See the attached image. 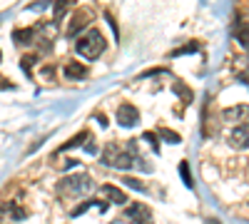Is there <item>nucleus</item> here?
Masks as SVG:
<instances>
[{
    "label": "nucleus",
    "mask_w": 249,
    "mask_h": 224,
    "mask_svg": "<svg viewBox=\"0 0 249 224\" xmlns=\"http://www.w3.org/2000/svg\"><path fill=\"white\" fill-rule=\"evenodd\" d=\"M88 192H92V179L88 172H75L57 182V194H62V197H80Z\"/></svg>",
    "instance_id": "nucleus-1"
},
{
    "label": "nucleus",
    "mask_w": 249,
    "mask_h": 224,
    "mask_svg": "<svg viewBox=\"0 0 249 224\" xmlns=\"http://www.w3.org/2000/svg\"><path fill=\"white\" fill-rule=\"evenodd\" d=\"M105 48H107V43H105V37H102L100 30H88L75 45V50L85 60H97L102 52H105Z\"/></svg>",
    "instance_id": "nucleus-2"
},
{
    "label": "nucleus",
    "mask_w": 249,
    "mask_h": 224,
    "mask_svg": "<svg viewBox=\"0 0 249 224\" xmlns=\"http://www.w3.org/2000/svg\"><path fill=\"white\" fill-rule=\"evenodd\" d=\"M100 162L107 167H115V170H130L135 165V157H132V152H124L120 145L110 142V145H105V150H102Z\"/></svg>",
    "instance_id": "nucleus-3"
},
{
    "label": "nucleus",
    "mask_w": 249,
    "mask_h": 224,
    "mask_svg": "<svg viewBox=\"0 0 249 224\" xmlns=\"http://www.w3.org/2000/svg\"><path fill=\"white\" fill-rule=\"evenodd\" d=\"M124 222H130V224H155L150 207L147 205H140V202L127 205V209H124Z\"/></svg>",
    "instance_id": "nucleus-4"
},
{
    "label": "nucleus",
    "mask_w": 249,
    "mask_h": 224,
    "mask_svg": "<svg viewBox=\"0 0 249 224\" xmlns=\"http://www.w3.org/2000/svg\"><path fill=\"white\" fill-rule=\"evenodd\" d=\"M90 23H92V13H90V10H75L70 25H68V30H65V35H68V37H75L80 30H85Z\"/></svg>",
    "instance_id": "nucleus-5"
},
{
    "label": "nucleus",
    "mask_w": 249,
    "mask_h": 224,
    "mask_svg": "<svg viewBox=\"0 0 249 224\" xmlns=\"http://www.w3.org/2000/svg\"><path fill=\"white\" fill-rule=\"evenodd\" d=\"M117 122H120V127H135L140 122V110L130 103H122L117 107Z\"/></svg>",
    "instance_id": "nucleus-6"
},
{
    "label": "nucleus",
    "mask_w": 249,
    "mask_h": 224,
    "mask_svg": "<svg viewBox=\"0 0 249 224\" xmlns=\"http://www.w3.org/2000/svg\"><path fill=\"white\" fill-rule=\"evenodd\" d=\"M227 142L232 150H247L249 147V127H232L227 132Z\"/></svg>",
    "instance_id": "nucleus-7"
},
{
    "label": "nucleus",
    "mask_w": 249,
    "mask_h": 224,
    "mask_svg": "<svg viewBox=\"0 0 249 224\" xmlns=\"http://www.w3.org/2000/svg\"><path fill=\"white\" fill-rule=\"evenodd\" d=\"M100 192L105 194V199L112 202V205H127V194H124L120 187H115V185H102Z\"/></svg>",
    "instance_id": "nucleus-8"
},
{
    "label": "nucleus",
    "mask_w": 249,
    "mask_h": 224,
    "mask_svg": "<svg viewBox=\"0 0 249 224\" xmlns=\"http://www.w3.org/2000/svg\"><path fill=\"white\" fill-rule=\"evenodd\" d=\"M234 37H237V43H239L244 50H249V23H247V20H237Z\"/></svg>",
    "instance_id": "nucleus-9"
},
{
    "label": "nucleus",
    "mask_w": 249,
    "mask_h": 224,
    "mask_svg": "<svg viewBox=\"0 0 249 224\" xmlns=\"http://www.w3.org/2000/svg\"><path fill=\"white\" fill-rule=\"evenodd\" d=\"M65 77H68V80H85V77H88V68L72 60V63L65 65Z\"/></svg>",
    "instance_id": "nucleus-10"
},
{
    "label": "nucleus",
    "mask_w": 249,
    "mask_h": 224,
    "mask_svg": "<svg viewBox=\"0 0 249 224\" xmlns=\"http://www.w3.org/2000/svg\"><path fill=\"white\" fill-rule=\"evenodd\" d=\"M247 110H249V105H237V107H230V110H224V120H230V122H242V120H247Z\"/></svg>",
    "instance_id": "nucleus-11"
},
{
    "label": "nucleus",
    "mask_w": 249,
    "mask_h": 224,
    "mask_svg": "<svg viewBox=\"0 0 249 224\" xmlns=\"http://www.w3.org/2000/svg\"><path fill=\"white\" fill-rule=\"evenodd\" d=\"M13 40H15V45H30L33 40H35V33L33 30H15L13 33Z\"/></svg>",
    "instance_id": "nucleus-12"
},
{
    "label": "nucleus",
    "mask_w": 249,
    "mask_h": 224,
    "mask_svg": "<svg viewBox=\"0 0 249 224\" xmlns=\"http://www.w3.org/2000/svg\"><path fill=\"white\" fill-rule=\"evenodd\" d=\"M85 139H90V135H88L85 130H82L80 135H75L72 139H68V142H65V145H62V147H60V152H65V150H70V147H77V145H82V142H85Z\"/></svg>",
    "instance_id": "nucleus-13"
},
{
    "label": "nucleus",
    "mask_w": 249,
    "mask_h": 224,
    "mask_svg": "<svg viewBox=\"0 0 249 224\" xmlns=\"http://www.w3.org/2000/svg\"><path fill=\"white\" fill-rule=\"evenodd\" d=\"M179 174H182V179H184L187 187L195 185V182H192V174H190V165H187V162H179Z\"/></svg>",
    "instance_id": "nucleus-14"
},
{
    "label": "nucleus",
    "mask_w": 249,
    "mask_h": 224,
    "mask_svg": "<svg viewBox=\"0 0 249 224\" xmlns=\"http://www.w3.org/2000/svg\"><path fill=\"white\" fill-rule=\"evenodd\" d=\"M122 185H127V187H132V190H137V192H144V190H147V187H144L140 179H135V177H124Z\"/></svg>",
    "instance_id": "nucleus-15"
},
{
    "label": "nucleus",
    "mask_w": 249,
    "mask_h": 224,
    "mask_svg": "<svg viewBox=\"0 0 249 224\" xmlns=\"http://www.w3.org/2000/svg\"><path fill=\"white\" fill-rule=\"evenodd\" d=\"M68 5H70V0H62V3H57V5H55V20H57V23L68 15V13H65V10H68Z\"/></svg>",
    "instance_id": "nucleus-16"
},
{
    "label": "nucleus",
    "mask_w": 249,
    "mask_h": 224,
    "mask_svg": "<svg viewBox=\"0 0 249 224\" xmlns=\"http://www.w3.org/2000/svg\"><path fill=\"white\" fill-rule=\"evenodd\" d=\"M160 137H162V139H167L170 145H177V142H179V135H175L172 130H160Z\"/></svg>",
    "instance_id": "nucleus-17"
},
{
    "label": "nucleus",
    "mask_w": 249,
    "mask_h": 224,
    "mask_svg": "<svg viewBox=\"0 0 249 224\" xmlns=\"http://www.w3.org/2000/svg\"><path fill=\"white\" fill-rule=\"evenodd\" d=\"M192 50H199V45L197 43H190V45H184V48H177L172 55H190Z\"/></svg>",
    "instance_id": "nucleus-18"
},
{
    "label": "nucleus",
    "mask_w": 249,
    "mask_h": 224,
    "mask_svg": "<svg viewBox=\"0 0 249 224\" xmlns=\"http://www.w3.org/2000/svg\"><path fill=\"white\" fill-rule=\"evenodd\" d=\"M144 139H147L150 145H152V150H155V152H160V139H157V135H152V132H144Z\"/></svg>",
    "instance_id": "nucleus-19"
},
{
    "label": "nucleus",
    "mask_w": 249,
    "mask_h": 224,
    "mask_svg": "<svg viewBox=\"0 0 249 224\" xmlns=\"http://www.w3.org/2000/svg\"><path fill=\"white\" fill-rule=\"evenodd\" d=\"M237 77H239V83H244V85L249 87V70H247V72H239Z\"/></svg>",
    "instance_id": "nucleus-20"
},
{
    "label": "nucleus",
    "mask_w": 249,
    "mask_h": 224,
    "mask_svg": "<svg viewBox=\"0 0 249 224\" xmlns=\"http://www.w3.org/2000/svg\"><path fill=\"white\" fill-rule=\"evenodd\" d=\"M95 120L100 122V125H107V117L105 115H95Z\"/></svg>",
    "instance_id": "nucleus-21"
},
{
    "label": "nucleus",
    "mask_w": 249,
    "mask_h": 224,
    "mask_svg": "<svg viewBox=\"0 0 249 224\" xmlns=\"http://www.w3.org/2000/svg\"><path fill=\"white\" fill-rule=\"evenodd\" d=\"M204 224H222L219 219H204Z\"/></svg>",
    "instance_id": "nucleus-22"
},
{
    "label": "nucleus",
    "mask_w": 249,
    "mask_h": 224,
    "mask_svg": "<svg viewBox=\"0 0 249 224\" xmlns=\"http://www.w3.org/2000/svg\"><path fill=\"white\" fill-rule=\"evenodd\" d=\"M247 125H249V110H247Z\"/></svg>",
    "instance_id": "nucleus-23"
},
{
    "label": "nucleus",
    "mask_w": 249,
    "mask_h": 224,
    "mask_svg": "<svg viewBox=\"0 0 249 224\" xmlns=\"http://www.w3.org/2000/svg\"><path fill=\"white\" fill-rule=\"evenodd\" d=\"M112 224H124V222H112Z\"/></svg>",
    "instance_id": "nucleus-24"
}]
</instances>
